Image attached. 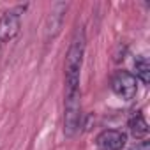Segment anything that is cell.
I'll list each match as a JSON object with an SVG mask.
<instances>
[{"label":"cell","instance_id":"5b68a950","mask_svg":"<svg viewBox=\"0 0 150 150\" xmlns=\"http://www.w3.org/2000/svg\"><path fill=\"white\" fill-rule=\"evenodd\" d=\"M65 11H67V4H62V2H57L48 18H46V23H44V39L46 41H51L55 39L60 30H62V25H64V18H65Z\"/></svg>","mask_w":150,"mask_h":150},{"label":"cell","instance_id":"6da1fadb","mask_svg":"<svg viewBox=\"0 0 150 150\" xmlns=\"http://www.w3.org/2000/svg\"><path fill=\"white\" fill-rule=\"evenodd\" d=\"M85 32L83 28H78L74 32L69 50L65 53V92L80 90V72L83 65V55H85Z\"/></svg>","mask_w":150,"mask_h":150},{"label":"cell","instance_id":"8992f818","mask_svg":"<svg viewBox=\"0 0 150 150\" xmlns=\"http://www.w3.org/2000/svg\"><path fill=\"white\" fill-rule=\"evenodd\" d=\"M125 141L127 136L118 129H104L96 138V145L101 150H122L125 146Z\"/></svg>","mask_w":150,"mask_h":150},{"label":"cell","instance_id":"52a82bcc","mask_svg":"<svg viewBox=\"0 0 150 150\" xmlns=\"http://www.w3.org/2000/svg\"><path fill=\"white\" fill-rule=\"evenodd\" d=\"M129 131L136 139H145L148 136V124L139 111L129 118Z\"/></svg>","mask_w":150,"mask_h":150},{"label":"cell","instance_id":"3957f363","mask_svg":"<svg viewBox=\"0 0 150 150\" xmlns=\"http://www.w3.org/2000/svg\"><path fill=\"white\" fill-rule=\"evenodd\" d=\"M111 90L117 97L131 101L138 94V80L129 71H117L111 76Z\"/></svg>","mask_w":150,"mask_h":150},{"label":"cell","instance_id":"277c9868","mask_svg":"<svg viewBox=\"0 0 150 150\" xmlns=\"http://www.w3.org/2000/svg\"><path fill=\"white\" fill-rule=\"evenodd\" d=\"M21 28V18H20V9H11L6 11L0 16V41L9 42L13 41Z\"/></svg>","mask_w":150,"mask_h":150},{"label":"cell","instance_id":"7a4b0ae2","mask_svg":"<svg viewBox=\"0 0 150 150\" xmlns=\"http://www.w3.org/2000/svg\"><path fill=\"white\" fill-rule=\"evenodd\" d=\"M81 125V94L80 90L65 92L64 104V134L72 138Z\"/></svg>","mask_w":150,"mask_h":150},{"label":"cell","instance_id":"ba28073f","mask_svg":"<svg viewBox=\"0 0 150 150\" xmlns=\"http://www.w3.org/2000/svg\"><path fill=\"white\" fill-rule=\"evenodd\" d=\"M134 78L139 80L143 85H148L150 83V64L146 60V57H136L134 60Z\"/></svg>","mask_w":150,"mask_h":150},{"label":"cell","instance_id":"9c48e42d","mask_svg":"<svg viewBox=\"0 0 150 150\" xmlns=\"http://www.w3.org/2000/svg\"><path fill=\"white\" fill-rule=\"evenodd\" d=\"M131 150H148V143L145 139H139V141H136V145Z\"/></svg>","mask_w":150,"mask_h":150}]
</instances>
